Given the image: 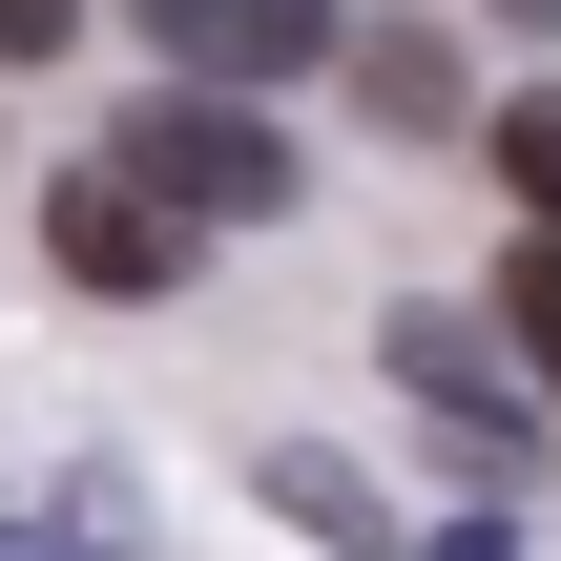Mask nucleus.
<instances>
[{
    "instance_id": "obj_1",
    "label": "nucleus",
    "mask_w": 561,
    "mask_h": 561,
    "mask_svg": "<svg viewBox=\"0 0 561 561\" xmlns=\"http://www.w3.org/2000/svg\"><path fill=\"white\" fill-rule=\"evenodd\" d=\"M104 167H125L146 208H187V229H250V208H291V146H271L229 83H146V104L104 125Z\"/></svg>"
},
{
    "instance_id": "obj_2",
    "label": "nucleus",
    "mask_w": 561,
    "mask_h": 561,
    "mask_svg": "<svg viewBox=\"0 0 561 561\" xmlns=\"http://www.w3.org/2000/svg\"><path fill=\"white\" fill-rule=\"evenodd\" d=\"M42 250H62L83 291H187V208H146L125 167H62V187H42Z\"/></svg>"
},
{
    "instance_id": "obj_3",
    "label": "nucleus",
    "mask_w": 561,
    "mask_h": 561,
    "mask_svg": "<svg viewBox=\"0 0 561 561\" xmlns=\"http://www.w3.org/2000/svg\"><path fill=\"white\" fill-rule=\"evenodd\" d=\"M125 21H146L187 83H291V62H333V42H354L333 0H125Z\"/></svg>"
},
{
    "instance_id": "obj_4",
    "label": "nucleus",
    "mask_w": 561,
    "mask_h": 561,
    "mask_svg": "<svg viewBox=\"0 0 561 561\" xmlns=\"http://www.w3.org/2000/svg\"><path fill=\"white\" fill-rule=\"evenodd\" d=\"M396 375H416V396H437V416H458V437H520V396H500V354H479V333H458V312H437V291H416V312H396Z\"/></svg>"
},
{
    "instance_id": "obj_5",
    "label": "nucleus",
    "mask_w": 561,
    "mask_h": 561,
    "mask_svg": "<svg viewBox=\"0 0 561 561\" xmlns=\"http://www.w3.org/2000/svg\"><path fill=\"white\" fill-rule=\"evenodd\" d=\"M354 83H375V125H458V62H437V21H375V42H354Z\"/></svg>"
},
{
    "instance_id": "obj_6",
    "label": "nucleus",
    "mask_w": 561,
    "mask_h": 561,
    "mask_svg": "<svg viewBox=\"0 0 561 561\" xmlns=\"http://www.w3.org/2000/svg\"><path fill=\"white\" fill-rule=\"evenodd\" d=\"M500 312H520V375H541V396H561V229H541V250H520V271H500Z\"/></svg>"
},
{
    "instance_id": "obj_7",
    "label": "nucleus",
    "mask_w": 561,
    "mask_h": 561,
    "mask_svg": "<svg viewBox=\"0 0 561 561\" xmlns=\"http://www.w3.org/2000/svg\"><path fill=\"white\" fill-rule=\"evenodd\" d=\"M500 167H520V208L561 229V104H500Z\"/></svg>"
},
{
    "instance_id": "obj_8",
    "label": "nucleus",
    "mask_w": 561,
    "mask_h": 561,
    "mask_svg": "<svg viewBox=\"0 0 561 561\" xmlns=\"http://www.w3.org/2000/svg\"><path fill=\"white\" fill-rule=\"evenodd\" d=\"M83 42V0H0V62H62Z\"/></svg>"
}]
</instances>
